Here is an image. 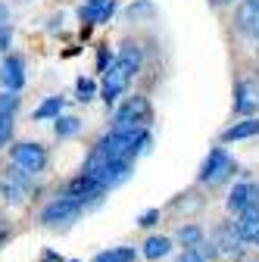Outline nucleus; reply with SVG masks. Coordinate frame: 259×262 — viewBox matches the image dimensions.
Masks as SVG:
<instances>
[{"label":"nucleus","mask_w":259,"mask_h":262,"mask_svg":"<svg viewBox=\"0 0 259 262\" xmlns=\"http://www.w3.org/2000/svg\"><path fill=\"white\" fill-rule=\"evenodd\" d=\"M234 228H238V234H241L244 244H259V206L244 209V212L238 215Z\"/></svg>","instance_id":"14"},{"label":"nucleus","mask_w":259,"mask_h":262,"mask_svg":"<svg viewBox=\"0 0 259 262\" xmlns=\"http://www.w3.org/2000/svg\"><path fill=\"white\" fill-rule=\"evenodd\" d=\"M203 228L200 225H181V231H178V241L187 247V250H197L200 244H203Z\"/></svg>","instance_id":"20"},{"label":"nucleus","mask_w":259,"mask_h":262,"mask_svg":"<svg viewBox=\"0 0 259 262\" xmlns=\"http://www.w3.org/2000/svg\"><path fill=\"white\" fill-rule=\"evenodd\" d=\"M175 262H206V256H203L200 250H184Z\"/></svg>","instance_id":"27"},{"label":"nucleus","mask_w":259,"mask_h":262,"mask_svg":"<svg viewBox=\"0 0 259 262\" xmlns=\"http://www.w3.org/2000/svg\"><path fill=\"white\" fill-rule=\"evenodd\" d=\"M13 128H16L13 116H0V147H7L13 141Z\"/></svg>","instance_id":"23"},{"label":"nucleus","mask_w":259,"mask_h":262,"mask_svg":"<svg viewBox=\"0 0 259 262\" xmlns=\"http://www.w3.org/2000/svg\"><path fill=\"white\" fill-rule=\"evenodd\" d=\"M31 181H35V178H31L28 172L13 166V169H7L4 181H0V196H4L7 203H22L25 196L31 193Z\"/></svg>","instance_id":"7"},{"label":"nucleus","mask_w":259,"mask_h":262,"mask_svg":"<svg viewBox=\"0 0 259 262\" xmlns=\"http://www.w3.org/2000/svg\"><path fill=\"white\" fill-rule=\"evenodd\" d=\"M234 113L244 116V119L259 113V81L247 78V81H241L234 88Z\"/></svg>","instance_id":"10"},{"label":"nucleus","mask_w":259,"mask_h":262,"mask_svg":"<svg viewBox=\"0 0 259 262\" xmlns=\"http://www.w3.org/2000/svg\"><path fill=\"white\" fill-rule=\"evenodd\" d=\"M141 66H144V53H141V47H138L135 41L122 44V50H119L116 59L110 62V69L103 72V84H100V97H103V103H106V106H116L122 97H125L128 84H132L135 75L141 72Z\"/></svg>","instance_id":"1"},{"label":"nucleus","mask_w":259,"mask_h":262,"mask_svg":"<svg viewBox=\"0 0 259 262\" xmlns=\"http://www.w3.org/2000/svg\"><path fill=\"white\" fill-rule=\"evenodd\" d=\"M250 206H259V184H253V181L234 184V190L228 193V209L241 215V212L250 209Z\"/></svg>","instance_id":"12"},{"label":"nucleus","mask_w":259,"mask_h":262,"mask_svg":"<svg viewBox=\"0 0 259 262\" xmlns=\"http://www.w3.org/2000/svg\"><path fill=\"white\" fill-rule=\"evenodd\" d=\"M259 135V116H247L234 125H228L222 131V144H231V141H250Z\"/></svg>","instance_id":"13"},{"label":"nucleus","mask_w":259,"mask_h":262,"mask_svg":"<svg viewBox=\"0 0 259 262\" xmlns=\"http://www.w3.org/2000/svg\"><path fill=\"white\" fill-rule=\"evenodd\" d=\"M19 4H31V0H19Z\"/></svg>","instance_id":"32"},{"label":"nucleus","mask_w":259,"mask_h":262,"mask_svg":"<svg viewBox=\"0 0 259 262\" xmlns=\"http://www.w3.org/2000/svg\"><path fill=\"white\" fill-rule=\"evenodd\" d=\"M13 35H16V31H13L10 22L0 25V56H7V50H10V44H13Z\"/></svg>","instance_id":"24"},{"label":"nucleus","mask_w":259,"mask_h":262,"mask_svg":"<svg viewBox=\"0 0 259 262\" xmlns=\"http://www.w3.org/2000/svg\"><path fill=\"white\" fill-rule=\"evenodd\" d=\"M62 110H66V97H47V100L31 113V119L35 122H44V119H59Z\"/></svg>","instance_id":"16"},{"label":"nucleus","mask_w":259,"mask_h":262,"mask_svg":"<svg viewBox=\"0 0 259 262\" xmlns=\"http://www.w3.org/2000/svg\"><path fill=\"white\" fill-rule=\"evenodd\" d=\"M81 212H84V206H78L72 196L59 193L56 200H50V203L41 209V225H47V228H69L72 222L81 219Z\"/></svg>","instance_id":"5"},{"label":"nucleus","mask_w":259,"mask_h":262,"mask_svg":"<svg viewBox=\"0 0 259 262\" xmlns=\"http://www.w3.org/2000/svg\"><path fill=\"white\" fill-rule=\"evenodd\" d=\"M113 59H116V56L110 53V47H106V44H103V47H97V72L103 75V72L110 69V62H113Z\"/></svg>","instance_id":"25"},{"label":"nucleus","mask_w":259,"mask_h":262,"mask_svg":"<svg viewBox=\"0 0 259 262\" xmlns=\"http://www.w3.org/2000/svg\"><path fill=\"white\" fill-rule=\"evenodd\" d=\"M0 84L4 91H22L25 88V59L19 53H7L0 59Z\"/></svg>","instance_id":"8"},{"label":"nucleus","mask_w":259,"mask_h":262,"mask_svg":"<svg viewBox=\"0 0 259 262\" xmlns=\"http://www.w3.org/2000/svg\"><path fill=\"white\" fill-rule=\"evenodd\" d=\"M66 196H72V200L78 203V206H97L103 200V193H106V187L97 181V178H91V175H84V172H78L75 178H69V184H66V190H62Z\"/></svg>","instance_id":"6"},{"label":"nucleus","mask_w":259,"mask_h":262,"mask_svg":"<svg viewBox=\"0 0 259 262\" xmlns=\"http://www.w3.org/2000/svg\"><path fill=\"white\" fill-rule=\"evenodd\" d=\"M234 25H238V31H241L244 38L259 41V4H256V0H244V4L238 7Z\"/></svg>","instance_id":"11"},{"label":"nucleus","mask_w":259,"mask_h":262,"mask_svg":"<svg viewBox=\"0 0 259 262\" xmlns=\"http://www.w3.org/2000/svg\"><path fill=\"white\" fill-rule=\"evenodd\" d=\"M156 222H159V209H147V212H141V219H138L141 228H153Z\"/></svg>","instance_id":"26"},{"label":"nucleus","mask_w":259,"mask_h":262,"mask_svg":"<svg viewBox=\"0 0 259 262\" xmlns=\"http://www.w3.org/2000/svg\"><path fill=\"white\" fill-rule=\"evenodd\" d=\"M78 131H81V119H78V116H66V113H62L59 119H53V135H56L59 141L75 138Z\"/></svg>","instance_id":"17"},{"label":"nucleus","mask_w":259,"mask_h":262,"mask_svg":"<svg viewBox=\"0 0 259 262\" xmlns=\"http://www.w3.org/2000/svg\"><path fill=\"white\" fill-rule=\"evenodd\" d=\"M172 253V237H163V234H153L144 241V256L147 259H163Z\"/></svg>","instance_id":"18"},{"label":"nucleus","mask_w":259,"mask_h":262,"mask_svg":"<svg viewBox=\"0 0 259 262\" xmlns=\"http://www.w3.org/2000/svg\"><path fill=\"white\" fill-rule=\"evenodd\" d=\"M234 172H238L234 156L225 150V147H212V150L206 153V159H203L200 172H197V181H200V184H209V187H219V184L228 181Z\"/></svg>","instance_id":"3"},{"label":"nucleus","mask_w":259,"mask_h":262,"mask_svg":"<svg viewBox=\"0 0 259 262\" xmlns=\"http://www.w3.org/2000/svg\"><path fill=\"white\" fill-rule=\"evenodd\" d=\"M22 106V97L16 91H0V116H16Z\"/></svg>","instance_id":"22"},{"label":"nucleus","mask_w":259,"mask_h":262,"mask_svg":"<svg viewBox=\"0 0 259 262\" xmlns=\"http://www.w3.org/2000/svg\"><path fill=\"white\" fill-rule=\"evenodd\" d=\"M215 4H231V0H215Z\"/></svg>","instance_id":"30"},{"label":"nucleus","mask_w":259,"mask_h":262,"mask_svg":"<svg viewBox=\"0 0 259 262\" xmlns=\"http://www.w3.org/2000/svg\"><path fill=\"white\" fill-rule=\"evenodd\" d=\"M116 13V0H84L78 7V19L84 22V28L91 25H106Z\"/></svg>","instance_id":"9"},{"label":"nucleus","mask_w":259,"mask_h":262,"mask_svg":"<svg viewBox=\"0 0 259 262\" xmlns=\"http://www.w3.org/2000/svg\"><path fill=\"white\" fill-rule=\"evenodd\" d=\"M4 241H7V234H0V244H4Z\"/></svg>","instance_id":"31"},{"label":"nucleus","mask_w":259,"mask_h":262,"mask_svg":"<svg viewBox=\"0 0 259 262\" xmlns=\"http://www.w3.org/2000/svg\"><path fill=\"white\" fill-rule=\"evenodd\" d=\"M153 122V106L144 94H132L116 106V116H113V125L116 131H125V128H150Z\"/></svg>","instance_id":"2"},{"label":"nucleus","mask_w":259,"mask_h":262,"mask_svg":"<svg viewBox=\"0 0 259 262\" xmlns=\"http://www.w3.org/2000/svg\"><path fill=\"white\" fill-rule=\"evenodd\" d=\"M10 156H13V166H19L31 178L41 175V172H47V166H50V153L38 141H19V144H13L10 147Z\"/></svg>","instance_id":"4"},{"label":"nucleus","mask_w":259,"mask_h":262,"mask_svg":"<svg viewBox=\"0 0 259 262\" xmlns=\"http://www.w3.org/2000/svg\"><path fill=\"white\" fill-rule=\"evenodd\" d=\"M97 94H100V88H97L94 78H84V75H81V78L75 81V100H78V103H91Z\"/></svg>","instance_id":"21"},{"label":"nucleus","mask_w":259,"mask_h":262,"mask_svg":"<svg viewBox=\"0 0 259 262\" xmlns=\"http://www.w3.org/2000/svg\"><path fill=\"white\" fill-rule=\"evenodd\" d=\"M209 244H212L215 256H219V253L228 256V253H238L244 241H241V234H238V228H234V225H222V228H215V237H212Z\"/></svg>","instance_id":"15"},{"label":"nucleus","mask_w":259,"mask_h":262,"mask_svg":"<svg viewBox=\"0 0 259 262\" xmlns=\"http://www.w3.org/2000/svg\"><path fill=\"white\" fill-rule=\"evenodd\" d=\"M135 259H138L135 247H110V250L94 256V262H135Z\"/></svg>","instance_id":"19"},{"label":"nucleus","mask_w":259,"mask_h":262,"mask_svg":"<svg viewBox=\"0 0 259 262\" xmlns=\"http://www.w3.org/2000/svg\"><path fill=\"white\" fill-rule=\"evenodd\" d=\"M7 19H10V7H7V4H0V25H4Z\"/></svg>","instance_id":"29"},{"label":"nucleus","mask_w":259,"mask_h":262,"mask_svg":"<svg viewBox=\"0 0 259 262\" xmlns=\"http://www.w3.org/2000/svg\"><path fill=\"white\" fill-rule=\"evenodd\" d=\"M256 4H259V0H256Z\"/></svg>","instance_id":"34"},{"label":"nucleus","mask_w":259,"mask_h":262,"mask_svg":"<svg viewBox=\"0 0 259 262\" xmlns=\"http://www.w3.org/2000/svg\"><path fill=\"white\" fill-rule=\"evenodd\" d=\"M141 13H150V4H138V7H128V16H141Z\"/></svg>","instance_id":"28"},{"label":"nucleus","mask_w":259,"mask_h":262,"mask_svg":"<svg viewBox=\"0 0 259 262\" xmlns=\"http://www.w3.org/2000/svg\"><path fill=\"white\" fill-rule=\"evenodd\" d=\"M72 262H78V259H72Z\"/></svg>","instance_id":"33"}]
</instances>
